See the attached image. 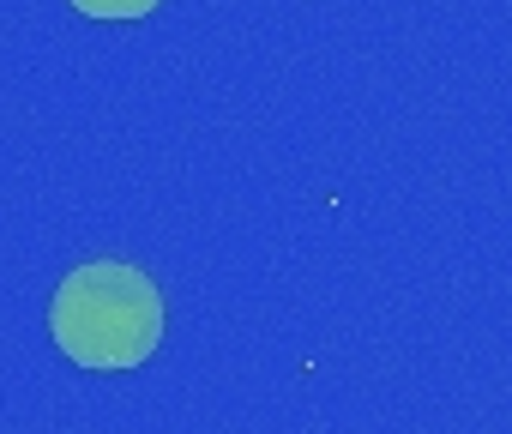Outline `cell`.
Masks as SVG:
<instances>
[{
	"instance_id": "1",
	"label": "cell",
	"mask_w": 512,
	"mask_h": 434,
	"mask_svg": "<svg viewBox=\"0 0 512 434\" xmlns=\"http://www.w3.org/2000/svg\"><path fill=\"white\" fill-rule=\"evenodd\" d=\"M49 332L61 356L79 368H97V374L139 368L163 344V296L139 266L91 260L61 278L49 302Z\"/></svg>"
},
{
	"instance_id": "2",
	"label": "cell",
	"mask_w": 512,
	"mask_h": 434,
	"mask_svg": "<svg viewBox=\"0 0 512 434\" xmlns=\"http://www.w3.org/2000/svg\"><path fill=\"white\" fill-rule=\"evenodd\" d=\"M67 7L97 19V25H133V19H151L163 0H67Z\"/></svg>"
}]
</instances>
